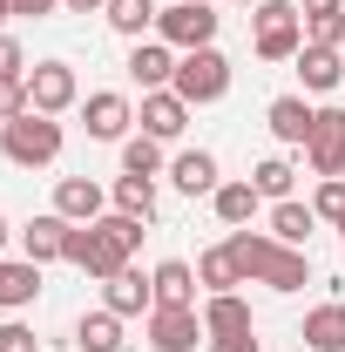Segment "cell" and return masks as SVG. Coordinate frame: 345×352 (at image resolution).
Wrapping results in <instances>:
<instances>
[{
  "label": "cell",
  "mask_w": 345,
  "mask_h": 352,
  "mask_svg": "<svg viewBox=\"0 0 345 352\" xmlns=\"http://www.w3.org/2000/svg\"><path fill=\"white\" fill-rule=\"evenodd\" d=\"M223 244H230V258L244 271V285H271V292H285V298L311 285V258H304L298 244H278L271 230H230Z\"/></svg>",
  "instance_id": "1"
},
{
  "label": "cell",
  "mask_w": 345,
  "mask_h": 352,
  "mask_svg": "<svg viewBox=\"0 0 345 352\" xmlns=\"http://www.w3.org/2000/svg\"><path fill=\"white\" fill-rule=\"evenodd\" d=\"M142 230H149V223L122 217V210H109V217H95V223H75V230H68V264L88 271V278H115V271L135 258Z\"/></svg>",
  "instance_id": "2"
},
{
  "label": "cell",
  "mask_w": 345,
  "mask_h": 352,
  "mask_svg": "<svg viewBox=\"0 0 345 352\" xmlns=\"http://www.w3.org/2000/svg\"><path fill=\"white\" fill-rule=\"evenodd\" d=\"M0 156H7L14 170H47V163L61 156V116L27 109V116L0 122Z\"/></svg>",
  "instance_id": "3"
},
{
  "label": "cell",
  "mask_w": 345,
  "mask_h": 352,
  "mask_svg": "<svg viewBox=\"0 0 345 352\" xmlns=\"http://www.w3.org/2000/svg\"><path fill=\"white\" fill-rule=\"evenodd\" d=\"M298 47H304L298 0H258L251 7V54L258 61H298Z\"/></svg>",
  "instance_id": "4"
},
{
  "label": "cell",
  "mask_w": 345,
  "mask_h": 352,
  "mask_svg": "<svg viewBox=\"0 0 345 352\" xmlns=\"http://www.w3.org/2000/svg\"><path fill=\"white\" fill-rule=\"evenodd\" d=\"M176 95L190 102V109H210L230 95V61H223V47H190V54H176Z\"/></svg>",
  "instance_id": "5"
},
{
  "label": "cell",
  "mask_w": 345,
  "mask_h": 352,
  "mask_svg": "<svg viewBox=\"0 0 345 352\" xmlns=\"http://www.w3.org/2000/svg\"><path fill=\"white\" fill-rule=\"evenodd\" d=\"M216 0H176L156 14V41H170L176 54H190V47H216Z\"/></svg>",
  "instance_id": "6"
},
{
  "label": "cell",
  "mask_w": 345,
  "mask_h": 352,
  "mask_svg": "<svg viewBox=\"0 0 345 352\" xmlns=\"http://www.w3.org/2000/svg\"><path fill=\"white\" fill-rule=\"evenodd\" d=\"M75 102H82V82H75L68 61H34V68H27V109H41V116H68Z\"/></svg>",
  "instance_id": "7"
},
{
  "label": "cell",
  "mask_w": 345,
  "mask_h": 352,
  "mask_svg": "<svg viewBox=\"0 0 345 352\" xmlns=\"http://www.w3.org/2000/svg\"><path fill=\"white\" fill-rule=\"evenodd\" d=\"M149 346H156V352H197V346H210L203 311H197V305H156V311H149Z\"/></svg>",
  "instance_id": "8"
},
{
  "label": "cell",
  "mask_w": 345,
  "mask_h": 352,
  "mask_svg": "<svg viewBox=\"0 0 345 352\" xmlns=\"http://www.w3.org/2000/svg\"><path fill=\"white\" fill-rule=\"evenodd\" d=\"M304 170L311 176H345V109H318L304 135Z\"/></svg>",
  "instance_id": "9"
},
{
  "label": "cell",
  "mask_w": 345,
  "mask_h": 352,
  "mask_svg": "<svg viewBox=\"0 0 345 352\" xmlns=\"http://www.w3.org/2000/svg\"><path fill=\"white\" fill-rule=\"evenodd\" d=\"M129 122H135V109H129L122 88H95L82 102V129L95 135V142H129Z\"/></svg>",
  "instance_id": "10"
},
{
  "label": "cell",
  "mask_w": 345,
  "mask_h": 352,
  "mask_svg": "<svg viewBox=\"0 0 345 352\" xmlns=\"http://www.w3.org/2000/svg\"><path fill=\"white\" fill-rule=\"evenodd\" d=\"M68 230H75V223L54 217V210L27 217V223H21V258H34V264H68Z\"/></svg>",
  "instance_id": "11"
},
{
  "label": "cell",
  "mask_w": 345,
  "mask_h": 352,
  "mask_svg": "<svg viewBox=\"0 0 345 352\" xmlns=\"http://www.w3.org/2000/svg\"><path fill=\"white\" fill-rule=\"evenodd\" d=\"M54 217H68V223L109 217V190H102L95 176H61V183H54Z\"/></svg>",
  "instance_id": "12"
},
{
  "label": "cell",
  "mask_w": 345,
  "mask_h": 352,
  "mask_svg": "<svg viewBox=\"0 0 345 352\" xmlns=\"http://www.w3.org/2000/svg\"><path fill=\"white\" fill-rule=\"evenodd\" d=\"M135 122H142V135H156V142H176V135L190 129V102H183L176 88H149Z\"/></svg>",
  "instance_id": "13"
},
{
  "label": "cell",
  "mask_w": 345,
  "mask_h": 352,
  "mask_svg": "<svg viewBox=\"0 0 345 352\" xmlns=\"http://www.w3.org/2000/svg\"><path fill=\"white\" fill-rule=\"evenodd\" d=\"M102 305L115 311V318H142V311H156V285L135 264H122L115 278H102Z\"/></svg>",
  "instance_id": "14"
},
{
  "label": "cell",
  "mask_w": 345,
  "mask_h": 352,
  "mask_svg": "<svg viewBox=\"0 0 345 352\" xmlns=\"http://www.w3.org/2000/svg\"><path fill=\"white\" fill-rule=\"evenodd\" d=\"M197 311H203V332H210V346H216V339H251V332H258V318H251V305H244L237 292H210Z\"/></svg>",
  "instance_id": "15"
},
{
  "label": "cell",
  "mask_w": 345,
  "mask_h": 352,
  "mask_svg": "<svg viewBox=\"0 0 345 352\" xmlns=\"http://www.w3.org/2000/svg\"><path fill=\"white\" fill-rule=\"evenodd\" d=\"M129 82L149 95V88H170L176 82V47L170 41H135L129 47Z\"/></svg>",
  "instance_id": "16"
},
{
  "label": "cell",
  "mask_w": 345,
  "mask_h": 352,
  "mask_svg": "<svg viewBox=\"0 0 345 352\" xmlns=\"http://www.w3.org/2000/svg\"><path fill=\"white\" fill-rule=\"evenodd\" d=\"M264 122H271V135H278L285 149H304V135H311V122H318V109H311L304 95H278V102L264 109Z\"/></svg>",
  "instance_id": "17"
},
{
  "label": "cell",
  "mask_w": 345,
  "mask_h": 352,
  "mask_svg": "<svg viewBox=\"0 0 345 352\" xmlns=\"http://www.w3.org/2000/svg\"><path fill=\"white\" fill-rule=\"evenodd\" d=\"M298 82H304V95L345 88V47H298Z\"/></svg>",
  "instance_id": "18"
},
{
  "label": "cell",
  "mask_w": 345,
  "mask_h": 352,
  "mask_svg": "<svg viewBox=\"0 0 345 352\" xmlns=\"http://www.w3.org/2000/svg\"><path fill=\"white\" fill-rule=\"evenodd\" d=\"M41 298V264L34 258H0V311H27Z\"/></svg>",
  "instance_id": "19"
},
{
  "label": "cell",
  "mask_w": 345,
  "mask_h": 352,
  "mask_svg": "<svg viewBox=\"0 0 345 352\" xmlns=\"http://www.w3.org/2000/svg\"><path fill=\"white\" fill-rule=\"evenodd\" d=\"M170 183L183 190V197H216V183H223V170H216L210 149H183L170 163Z\"/></svg>",
  "instance_id": "20"
},
{
  "label": "cell",
  "mask_w": 345,
  "mask_h": 352,
  "mask_svg": "<svg viewBox=\"0 0 345 352\" xmlns=\"http://www.w3.org/2000/svg\"><path fill=\"white\" fill-rule=\"evenodd\" d=\"M304 352H345V298H332V305H311L304 311Z\"/></svg>",
  "instance_id": "21"
},
{
  "label": "cell",
  "mask_w": 345,
  "mask_h": 352,
  "mask_svg": "<svg viewBox=\"0 0 345 352\" xmlns=\"http://www.w3.org/2000/svg\"><path fill=\"white\" fill-rule=\"evenodd\" d=\"M156 14H163L156 0H109V7H102V21H109L122 41H149V34H156Z\"/></svg>",
  "instance_id": "22"
},
{
  "label": "cell",
  "mask_w": 345,
  "mask_h": 352,
  "mask_svg": "<svg viewBox=\"0 0 345 352\" xmlns=\"http://www.w3.org/2000/svg\"><path fill=\"white\" fill-rule=\"evenodd\" d=\"M149 285H156V305H197V264L183 258H163L149 271Z\"/></svg>",
  "instance_id": "23"
},
{
  "label": "cell",
  "mask_w": 345,
  "mask_h": 352,
  "mask_svg": "<svg viewBox=\"0 0 345 352\" xmlns=\"http://www.w3.org/2000/svg\"><path fill=\"white\" fill-rule=\"evenodd\" d=\"M311 230H318V210L311 204H298V197H285V204H271V237L278 244H311Z\"/></svg>",
  "instance_id": "24"
},
{
  "label": "cell",
  "mask_w": 345,
  "mask_h": 352,
  "mask_svg": "<svg viewBox=\"0 0 345 352\" xmlns=\"http://www.w3.org/2000/svg\"><path fill=\"white\" fill-rule=\"evenodd\" d=\"M75 352H122V318L109 305L82 311V318H75Z\"/></svg>",
  "instance_id": "25"
},
{
  "label": "cell",
  "mask_w": 345,
  "mask_h": 352,
  "mask_svg": "<svg viewBox=\"0 0 345 352\" xmlns=\"http://www.w3.org/2000/svg\"><path fill=\"white\" fill-rule=\"evenodd\" d=\"M258 183H216V197H210V210H216V223H230V230H244V223L258 217Z\"/></svg>",
  "instance_id": "26"
},
{
  "label": "cell",
  "mask_w": 345,
  "mask_h": 352,
  "mask_svg": "<svg viewBox=\"0 0 345 352\" xmlns=\"http://www.w3.org/2000/svg\"><path fill=\"white\" fill-rule=\"evenodd\" d=\"M197 285H203V298H210V292H237V285H244V271H237V258H230V244H210V251L197 258Z\"/></svg>",
  "instance_id": "27"
},
{
  "label": "cell",
  "mask_w": 345,
  "mask_h": 352,
  "mask_svg": "<svg viewBox=\"0 0 345 352\" xmlns=\"http://www.w3.org/2000/svg\"><path fill=\"white\" fill-rule=\"evenodd\" d=\"M109 197H115V210H122V217H156V176H115V190H109Z\"/></svg>",
  "instance_id": "28"
},
{
  "label": "cell",
  "mask_w": 345,
  "mask_h": 352,
  "mask_svg": "<svg viewBox=\"0 0 345 352\" xmlns=\"http://www.w3.org/2000/svg\"><path fill=\"white\" fill-rule=\"evenodd\" d=\"M251 183H258L264 204H285V197H291V183H298V170H291L285 156H264L258 170H251Z\"/></svg>",
  "instance_id": "29"
},
{
  "label": "cell",
  "mask_w": 345,
  "mask_h": 352,
  "mask_svg": "<svg viewBox=\"0 0 345 352\" xmlns=\"http://www.w3.org/2000/svg\"><path fill=\"white\" fill-rule=\"evenodd\" d=\"M163 170V142L156 135H129L122 142V176H156Z\"/></svg>",
  "instance_id": "30"
},
{
  "label": "cell",
  "mask_w": 345,
  "mask_h": 352,
  "mask_svg": "<svg viewBox=\"0 0 345 352\" xmlns=\"http://www.w3.org/2000/svg\"><path fill=\"white\" fill-rule=\"evenodd\" d=\"M311 210H318V223H345V176H318Z\"/></svg>",
  "instance_id": "31"
},
{
  "label": "cell",
  "mask_w": 345,
  "mask_h": 352,
  "mask_svg": "<svg viewBox=\"0 0 345 352\" xmlns=\"http://www.w3.org/2000/svg\"><path fill=\"white\" fill-rule=\"evenodd\" d=\"M304 47H345V14H311L304 21Z\"/></svg>",
  "instance_id": "32"
},
{
  "label": "cell",
  "mask_w": 345,
  "mask_h": 352,
  "mask_svg": "<svg viewBox=\"0 0 345 352\" xmlns=\"http://www.w3.org/2000/svg\"><path fill=\"white\" fill-rule=\"evenodd\" d=\"M27 116V75H0V122Z\"/></svg>",
  "instance_id": "33"
},
{
  "label": "cell",
  "mask_w": 345,
  "mask_h": 352,
  "mask_svg": "<svg viewBox=\"0 0 345 352\" xmlns=\"http://www.w3.org/2000/svg\"><path fill=\"white\" fill-rule=\"evenodd\" d=\"M0 352H41L34 325H21V318H0Z\"/></svg>",
  "instance_id": "34"
},
{
  "label": "cell",
  "mask_w": 345,
  "mask_h": 352,
  "mask_svg": "<svg viewBox=\"0 0 345 352\" xmlns=\"http://www.w3.org/2000/svg\"><path fill=\"white\" fill-rule=\"evenodd\" d=\"M14 7V21H47V14H61V0H7Z\"/></svg>",
  "instance_id": "35"
},
{
  "label": "cell",
  "mask_w": 345,
  "mask_h": 352,
  "mask_svg": "<svg viewBox=\"0 0 345 352\" xmlns=\"http://www.w3.org/2000/svg\"><path fill=\"white\" fill-rule=\"evenodd\" d=\"M0 75H27V61H21V41H14V34H0Z\"/></svg>",
  "instance_id": "36"
},
{
  "label": "cell",
  "mask_w": 345,
  "mask_h": 352,
  "mask_svg": "<svg viewBox=\"0 0 345 352\" xmlns=\"http://www.w3.org/2000/svg\"><path fill=\"white\" fill-rule=\"evenodd\" d=\"M210 352H264V346H258V332H251V339H216Z\"/></svg>",
  "instance_id": "37"
},
{
  "label": "cell",
  "mask_w": 345,
  "mask_h": 352,
  "mask_svg": "<svg viewBox=\"0 0 345 352\" xmlns=\"http://www.w3.org/2000/svg\"><path fill=\"white\" fill-rule=\"evenodd\" d=\"M298 14L311 21V14H339V0H298Z\"/></svg>",
  "instance_id": "38"
},
{
  "label": "cell",
  "mask_w": 345,
  "mask_h": 352,
  "mask_svg": "<svg viewBox=\"0 0 345 352\" xmlns=\"http://www.w3.org/2000/svg\"><path fill=\"white\" fill-rule=\"evenodd\" d=\"M61 7H68V14H102L109 0H61Z\"/></svg>",
  "instance_id": "39"
},
{
  "label": "cell",
  "mask_w": 345,
  "mask_h": 352,
  "mask_svg": "<svg viewBox=\"0 0 345 352\" xmlns=\"http://www.w3.org/2000/svg\"><path fill=\"white\" fill-rule=\"evenodd\" d=\"M7 237H14V223H7V217H0V258H7Z\"/></svg>",
  "instance_id": "40"
},
{
  "label": "cell",
  "mask_w": 345,
  "mask_h": 352,
  "mask_svg": "<svg viewBox=\"0 0 345 352\" xmlns=\"http://www.w3.org/2000/svg\"><path fill=\"white\" fill-rule=\"evenodd\" d=\"M7 21H14V7H7V0H0V34H7Z\"/></svg>",
  "instance_id": "41"
},
{
  "label": "cell",
  "mask_w": 345,
  "mask_h": 352,
  "mask_svg": "<svg viewBox=\"0 0 345 352\" xmlns=\"http://www.w3.org/2000/svg\"><path fill=\"white\" fill-rule=\"evenodd\" d=\"M237 7H258V0H237Z\"/></svg>",
  "instance_id": "42"
},
{
  "label": "cell",
  "mask_w": 345,
  "mask_h": 352,
  "mask_svg": "<svg viewBox=\"0 0 345 352\" xmlns=\"http://www.w3.org/2000/svg\"><path fill=\"white\" fill-rule=\"evenodd\" d=\"M339 237H345V223H339Z\"/></svg>",
  "instance_id": "43"
}]
</instances>
